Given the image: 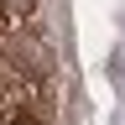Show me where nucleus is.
Returning <instances> with one entry per match:
<instances>
[{
    "label": "nucleus",
    "mask_w": 125,
    "mask_h": 125,
    "mask_svg": "<svg viewBox=\"0 0 125 125\" xmlns=\"http://www.w3.org/2000/svg\"><path fill=\"white\" fill-rule=\"evenodd\" d=\"M0 62L10 68V78H21V83H42L47 73H52V47L37 26L16 21L5 37H0Z\"/></svg>",
    "instance_id": "nucleus-1"
},
{
    "label": "nucleus",
    "mask_w": 125,
    "mask_h": 125,
    "mask_svg": "<svg viewBox=\"0 0 125 125\" xmlns=\"http://www.w3.org/2000/svg\"><path fill=\"white\" fill-rule=\"evenodd\" d=\"M0 16L16 26V21H31L37 16V0H0Z\"/></svg>",
    "instance_id": "nucleus-2"
},
{
    "label": "nucleus",
    "mask_w": 125,
    "mask_h": 125,
    "mask_svg": "<svg viewBox=\"0 0 125 125\" xmlns=\"http://www.w3.org/2000/svg\"><path fill=\"white\" fill-rule=\"evenodd\" d=\"M0 125H37V120H31V115H26V109H16V115H5V120H0Z\"/></svg>",
    "instance_id": "nucleus-3"
}]
</instances>
